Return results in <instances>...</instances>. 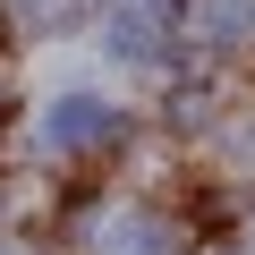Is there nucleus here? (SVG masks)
<instances>
[{
    "label": "nucleus",
    "mask_w": 255,
    "mask_h": 255,
    "mask_svg": "<svg viewBox=\"0 0 255 255\" xmlns=\"http://www.w3.org/2000/svg\"><path fill=\"white\" fill-rule=\"evenodd\" d=\"M102 43H111V51H119V60H145V51H153V26H145V17H136V9H119V17H111V34H102Z\"/></svg>",
    "instance_id": "obj_4"
},
{
    "label": "nucleus",
    "mask_w": 255,
    "mask_h": 255,
    "mask_svg": "<svg viewBox=\"0 0 255 255\" xmlns=\"http://www.w3.org/2000/svg\"><path fill=\"white\" fill-rule=\"evenodd\" d=\"M221 153H230V162H255V119H247V128H230V136H221Z\"/></svg>",
    "instance_id": "obj_6"
},
{
    "label": "nucleus",
    "mask_w": 255,
    "mask_h": 255,
    "mask_svg": "<svg viewBox=\"0 0 255 255\" xmlns=\"http://www.w3.org/2000/svg\"><path fill=\"white\" fill-rule=\"evenodd\" d=\"M9 17H17L26 34H51V26H68V17H77V0H9Z\"/></svg>",
    "instance_id": "obj_3"
},
{
    "label": "nucleus",
    "mask_w": 255,
    "mask_h": 255,
    "mask_svg": "<svg viewBox=\"0 0 255 255\" xmlns=\"http://www.w3.org/2000/svg\"><path fill=\"white\" fill-rule=\"evenodd\" d=\"M34 136L51 145V153H77V145H111L119 136V111L111 102H94V94H60L51 111H43V128Z\"/></svg>",
    "instance_id": "obj_1"
},
{
    "label": "nucleus",
    "mask_w": 255,
    "mask_h": 255,
    "mask_svg": "<svg viewBox=\"0 0 255 255\" xmlns=\"http://www.w3.org/2000/svg\"><path fill=\"white\" fill-rule=\"evenodd\" d=\"M0 255H17V247H0Z\"/></svg>",
    "instance_id": "obj_7"
},
{
    "label": "nucleus",
    "mask_w": 255,
    "mask_h": 255,
    "mask_svg": "<svg viewBox=\"0 0 255 255\" xmlns=\"http://www.w3.org/2000/svg\"><path fill=\"white\" fill-rule=\"evenodd\" d=\"M94 255H170V230L128 204V213H102L94 221Z\"/></svg>",
    "instance_id": "obj_2"
},
{
    "label": "nucleus",
    "mask_w": 255,
    "mask_h": 255,
    "mask_svg": "<svg viewBox=\"0 0 255 255\" xmlns=\"http://www.w3.org/2000/svg\"><path fill=\"white\" fill-rule=\"evenodd\" d=\"M204 26H213L221 43H230V34H247V26H255V0H213V9H204Z\"/></svg>",
    "instance_id": "obj_5"
}]
</instances>
